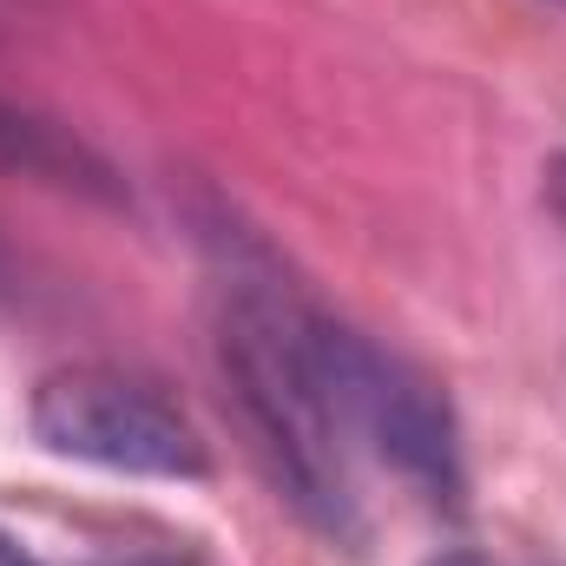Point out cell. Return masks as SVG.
Returning a JSON list of instances; mask_svg holds the SVG:
<instances>
[{
    "label": "cell",
    "mask_w": 566,
    "mask_h": 566,
    "mask_svg": "<svg viewBox=\"0 0 566 566\" xmlns=\"http://www.w3.org/2000/svg\"><path fill=\"white\" fill-rule=\"evenodd\" d=\"M224 376L244 409V428L258 434V454L271 461L277 488L323 527L356 534V494L343 474V422L323 389L316 363V316H296L277 296H238L224 310Z\"/></svg>",
    "instance_id": "obj_1"
},
{
    "label": "cell",
    "mask_w": 566,
    "mask_h": 566,
    "mask_svg": "<svg viewBox=\"0 0 566 566\" xmlns=\"http://www.w3.org/2000/svg\"><path fill=\"white\" fill-rule=\"evenodd\" d=\"M27 422L53 454L93 461V468H113V474L198 481L211 468L198 428L185 422L158 389H145L119 369H99V363L40 376Z\"/></svg>",
    "instance_id": "obj_2"
},
{
    "label": "cell",
    "mask_w": 566,
    "mask_h": 566,
    "mask_svg": "<svg viewBox=\"0 0 566 566\" xmlns=\"http://www.w3.org/2000/svg\"><path fill=\"white\" fill-rule=\"evenodd\" d=\"M0 566H46V560H33V554L13 541V534H0Z\"/></svg>",
    "instance_id": "obj_3"
}]
</instances>
